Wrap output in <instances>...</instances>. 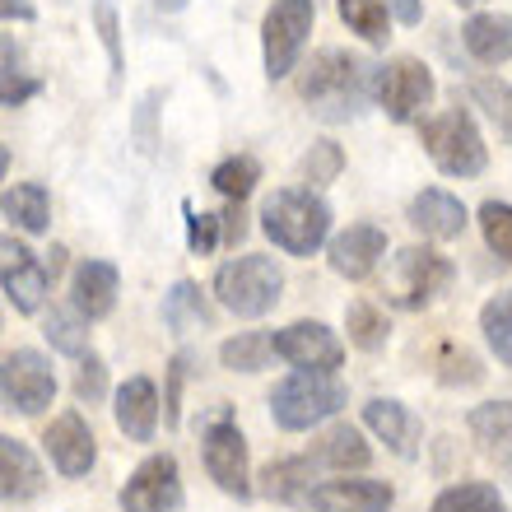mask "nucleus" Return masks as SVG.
<instances>
[{
  "instance_id": "1",
  "label": "nucleus",
  "mask_w": 512,
  "mask_h": 512,
  "mask_svg": "<svg viewBox=\"0 0 512 512\" xmlns=\"http://www.w3.org/2000/svg\"><path fill=\"white\" fill-rule=\"evenodd\" d=\"M378 66H368L364 56L354 52H340V47H326V52L312 56L308 75L298 84V94L308 103L312 117L340 126V122H354L368 103H378Z\"/></svg>"
},
{
  "instance_id": "2",
  "label": "nucleus",
  "mask_w": 512,
  "mask_h": 512,
  "mask_svg": "<svg viewBox=\"0 0 512 512\" xmlns=\"http://www.w3.org/2000/svg\"><path fill=\"white\" fill-rule=\"evenodd\" d=\"M261 229L284 256H312L331 238V205L312 187H280L261 205Z\"/></svg>"
},
{
  "instance_id": "3",
  "label": "nucleus",
  "mask_w": 512,
  "mask_h": 512,
  "mask_svg": "<svg viewBox=\"0 0 512 512\" xmlns=\"http://www.w3.org/2000/svg\"><path fill=\"white\" fill-rule=\"evenodd\" d=\"M350 401V387L336 378V373H308V368H298L289 373L284 382H275L270 391V419H275V429L284 433H308L326 419H336Z\"/></svg>"
},
{
  "instance_id": "4",
  "label": "nucleus",
  "mask_w": 512,
  "mask_h": 512,
  "mask_svg": "<svg viewBox=\"0 0 512 512\" xmlns=\"http://www.w3.org/2000/svg\"><path fill=\"white\" fill-rule=\"evenodd\" d=\"M457 280V270L447 261L438 247L429 243H415V247H401V252L387 261V275H382V294H387L391 308L401 312H419L429 308L433 298H443Z\"/></svg>"
},
{
  "instance_id": "5",
  "label": "nucleus",
  "mask_w": 512,
  "mask_h": 512,
  "mask_svg": "<svg viewBox=\"0 0 512 512\" xmlns=\"http://www.w3.org/2000/svg\"><path fill=\"white\" fill-rule=\"evenodd\" d=\"M215 298L233 317H266L284 298V270L275 266V256H233L215 270Z\"/></svg>"
},
{
  "instance_id": "6",
  "label": "nucleus",
  "mask_w": 512,
  "mask_h": 512,
  "mask_svg": "<svg viewBox=\"0 0 512 512\" xmlns=\"http://www.w3.org/2000/svg\"><path fill=\"white\" fill-rule=\"evenodd\" d=\"M419 145L447 177H480L489 168L485 135L466 108H447L419 126Z\"/></svg>"
},
{
  "instance_id": "7",
  "label": "nucleus",
  "mask_w": 512,
  "mask_h": 512,
  "mask_svg": "<svg viewBox=\"0 0 512 512\" xmlns=\"http://www.w3.org/2000/svg\"><path fill=\"white\" fill-rule=\"evenodd\" d=\"M201 461H205V475L215 480L229 499H252V461H247V438L238 429L229 405L210 410L201 429Z\"/></svg>"
},
{
  "instance_id": "8",
  "label": "nucleus",
  "mask_w": 512,
  "mask_h": 512,
  "mask_svg": "<svg viewBox=\"0 0 512 512\" xmlns=\"http://www.w3.org/2000/svg\"><path fill=\"white\" fill-rule=\"evenodd\" d=\"M312 24H317V0H270L266 19H261V61H266L270 84L298 66Z\"/></svg>"
},
{
  "instance_id": "9",
  "label": "nucleus",
  "mask_w": 512,
  "mask_h": 512,
  "mask_svg": "<svg viewBox=\"0 0 512 512\" xmlns=\"http://www.w3.org/2000/svg\"><path fill=\"white\" fill-rule=\"evenodd\" d=\"M378 108L387 112L396 126L419 122V112L433 103L438 84H433V70L419 61V56H391L387 66H378Z\"/></svg>"
},
{
  "instance_id": "10",
  "label": "nucleus",
  "mask_w": 512,
  "mask_h": 512,
  "mask_svg": "<svg viewBox=\"0 0 512 512\" xmlns=\"http://www.w3.org/2000/svg\"><path fill=\"white\" fill-rule=\"evenodd\" d=\"M56 396V373L52 359L38 350H10L5 364H0V401L5 410H19V415H42Z\"/></svg>"
},
{
  "instance_id": "11",
  "label": "nucleus",
  "mask_w": 512,
  "mask_h": 512,
  "mask_svg": "<svg viewBox=\"0 0 512 512\" xmlns=\"http://www.w3.org/2000/svg\"><path fill=\"white\" fill-rule=\"evenodd\" d=\"M182 499V466L173 452H149L117 494L122 512H177Z\"/></svg>"
},
{
  "instance_id": "12",
  "label": "nucleus",
  "mask_w": 512,
  "mask_h": 512,
  "mask_svg": "<svg viewBox=\"0 0 512 512\" xmlns=\"http://www.w3.org/2000/svg\"><path fill=\"white\" fill-rule=\"evenodd\" d=\"M275 359L308 373H336L345 364V340L326 322H289L275 331Z\"/></svg>"
},
{
  "instance_id": "13",
  "label": "nucleus",
  "mask_w": 512,
  "mask_h": 512,
  "mask_svg": "<svg viewBox=\"0 0 512 512\" xmlns=\"http://www.w3.org/2000/svg\"><path fill=\"white\" fill-rule=\"evenodd\" d=\"M0 256H5V261H0V284H5L10 308L24 312V317L42 312L47 289H52V270H47V261H42L38 252H28L24 243H14V238L0 243Z\"/></svg>"
},
{
  "instance_id": "14",
  "label": "nucleus",
  "mask_w": 512,
  "mask_h": 512,
  "mask_svg": "<svg viewBox=\"0 0 512 512\" xmlns=\"http://www.w3.org/2000/svg\"><path fill=\"white\" fill-rule=\"evenodd\" d=\"M42 447H47L52 466L66 475V480L89 475L94 471V461H98V438H94V429H89V419H84L80 410L56 415L52 424H47V433H42Z\"/></svg>"
},
{
  "instance_id": "15",
  "label": "nucleus",
  "mask_w": 512,
  "mask_h": 512,
  "mask_svg": "<svg viewBox=\"0 0 512 512\" xmlns=\"http://www.w3.org/2000/svg\"><path fill=\"white\" fill-rule=\"evenodd\" d=\"M326 256H331V270L340 280H368L387 261V233L378 224H350L345 233L331 238Z\"/></svg>"
},
{
  "instance_id": "16",
  "label": "nucleus",
  "mask_w": 512,
  "mask_h": 512,
  "mask_svg": "<svg viewBox=\"0 0 512 512\" xmlns=\"http://www.w3.org/2000/svg\"><path fill=\"white\" fill-rule=\"evenodd\" d=\"M396 489L387 480H364V475H345V480H326L312 489V512H391Z\"/></svg>"
},
{
  "instance_id": "17",
  "label": "nucleus",
  "mask_w": 512,
  "mask_h": 512,
  "mask_svg": "<svg viewBox=\"0 0 512 512\" xmlns=\"http://www.w3.org/2000/svg\"><path fill=\"white\" fill-rule=\"evenodd\" d=\"M405 219H410V229L424 233V238H433V243H452V238H461L466 224H471L466 205H461L452 191H443V187L419 191L415 201H410V210H405Z\"/></svg>"
},
{
  "instance_id": "18",
  "label": "nucleus",
  "mask_w": 512,
  "mask_h": 512,
  "mask_svg": "<svg viewBox=\"0 0 512 512\" xmlns=\"http://www.w3.org/2000/svg\"><path fill=\"white\" fill-rule=\"evenodd\" d=\"M117 294H122V275H117V266H112V261L89 256V261H80V266H75V280H70V303H75V312H80L84 322H103V317L117 308Z\"/></svg>"
},
{
  "instance_id": "19",
  "label": "nucleus",
  "mask_w": 512,
  "mask_h": 512,
  "mask_svg": "<svg viewBox=\"0 0 512 512\" xmlns=\"http://www.w3.org/2000/svg\"><path fill=\"white\" fill-rule=\"evenodd\" d=\"M112 419L131 443H154V433H159V387L149 378H126L112 396Z\"/></svg>"
},
{
  "instance_id": "20",
  "label": "nucleus",
  "mask_w": 512,
  "mask_h": 512,
  "mask_svg": "<svg viewBox=\"0 0 512 512\" xmlns=\"http://www.w3.org/2000/svg\"><path fill=\"white\" fill-rule=\"evenodd\" d=\"M364 424H368V433L378 438V443H387L396 457H415L419 452V419L410 415V405H401V401H391V396H373V401L364 405Z\"/></svg>"
},
{
  "instance_id": "21",
  "label": "nucleus",
  "mask_w": 512,
  "mask_h": 512,
  "mask_svg": "<svg viewBox=\"0 0 512 512\" xmlns=\"http://www.w3.org/2000/svg\"><path fill=\"white\" fill-rule=\"evenodd\" d=\"M47 475H42V461L33 457V447L19 443V438H0V499L5 503H28L38 499Z\"/></svg>"
},
{
  "instance_id": "22",
  "label": "nucleus",
  "mask_w": 512,
  "mask_h": 512,
  "mask_svg": "<svg viewBox=\"0 0 512 512\" xmlns=\"http://www.w3.org/2000/svg\"><path fill=\"white\" fill-rule=\"evenodd\" d=\"M308 461L317 471L350 475V471H364L368 461H373V447L364 443V433L354 429V424H331V429L308 447Z\"/></svg>"
},
{
  "instance_id": "23",
  "label": "nucleus",
  "mask_w": 512,
  "mask_h": 512,
  "mask_svg": "<svg viewBox=\"0 0 512 512\" xmlns=\"http://www.w3.org/2000/svg\"><path fill=\"white\" fill-rule=\"evenodd\" d=\"M461 42H466V52L480 66H503V61H512V14H499V10L471 14L461 24Z\"/></svg>"
},
{
  "instance_id": "24",
  "label": "nucleus",
  "mask_w": 512,
  "mask_h": 512,
  "mask_svg": "<svg viewBox=\"0 0 512 512\" xmlns=\"http://www.w3.org/2000/svg\"><path fill=\"white\" fill-rule=\"evenodd\" d=\"M466 429H471L475 447L485 452L489 461L512 466V401H485L466 415Z\"/></svg>"
},
{
  "instance_id": "25",
  "label": "nucleus",
  "mask_w": 512,
  "mask_h": 512,
  "mask_svg": "<svg viewBox=\"0 0 512 512\" xmlns=\"http://www.w3.org/2000/svg\"><path fill=\"white\" fill-rule=\"evenodd\" d=\"M312 475H317V466L308 461V452H303V457H280L261 471V485L256 489H261L270 503H308L312 489H317Z\"/></svg>"
},
{
  "instance_id": "26",
  "label": "nucleus",
  "mask_w": 512,
  "mask_h": 512,
  "mask_svg": "<svg viewBox=\"0 0 512 512\" xmlns=\"http://www.w3.org/2000/svg\"><path fill=\"white\" fill-rule=\"evenodd\" d=\"M0 205H5V219H10L14 229H24V233L52 229V196H47L42 182H14Z\"/></svg>"
},
{
  "instance_id": "27",
  "label": "nucleus",
  "mask_w": 512,
  "mask_h": 512,
  "mask_svg": "<svg viewBox=\"0 0 512 512\" xmlns=\"http://www.w3.org/2000/svg\"><path fill=\"white\" fill-rule=\"evenodd\" d=\"M163 326L173 331V336H191V331H201L210 326V303H205L201 284L191 280H177L168 294H163Z\"/></svg>"
},
{
  "instance_id": "28",
  "label": "nucleus",
  "mask_w": 512,
  "mask_h": 512,
  "mask_svg": "<svg viewBox=\"0 0 512 512\" xmlns=\"http://www.w3.org/2000/svg\"><path fill=\"white\" fill-rule=\"evenodd\" d=\"M270 359H275V336L266 331H238L219 345V364L229 373H261L270 368Z\"/></svg>"
},
{
  "instance_id": "29",
  "label": "nucleus",
  "mask_w": 512,
  "mask_h": 512,
  "mask_svg": "<svg viewBox=\"0 0 512 512\" xmlns=\"http://www.w3.org/2000/svg\"><path fill=\"white\" fill-rule=\"evenodd\" d=\"M429 512H512V508L499 489L485 485V480H461V485H447L433 499Z\"/></svg>"
},
{
  "instance_id": "30",
  "label": "nucleus",
  "mask_w": 512,
  "mask_h": 512,
  "mask_svg": "<svg viewBox=\"0 0 512 512\" xmlns=\"http://www.w3.org/2000/svg\"><path fill=\"white\" fill-rule=\"evenodd\" d=\"M340 19L350 24V33H359L364 42L382 47L391 38V5L387 0H336Z\"/></svg>"
},
{
  "instance_id": "31",
  "label": "nucleus",
  "mask_w": 512,
  "mask_h": 512,
  "mask_svg": "<svg viewBox=\"0 0 512 512\" xmlns=\"http://www.w3.org/2000/svg\"><path fill=\"white\" fill-rule=\"evenodd\" d=\"M480 331H485L489 354H494L503 368H512V289L494 294L485 308H480Z\"/></svg>"
},
{
  "instance_id": "32",
  "label": "nucleus",
  "mask_w": 512,
  "mask_h": 512,
  "mask_svg": "<svg viewBox=\"0 0 512 512\" xmlns=\"http://www.w3.org/2000/svg\"><path fill=\"white\" fill-rule=\"evenodd\" d=\"M42 336L56 354H70V359H84L89 354V322H84L75 308H52L47 322H42Z\"/></svg>"
},
{
  "instance_id": "33",
  "label": "nucleus",
  "mask_w": 512,
  "mask_h": 512,
  "mask_svg": "<svg viewBox=\"0 0 512 512\" xmlns=\"http://www.w3.org/2000/svg\"><path fill=\"white\" fill-rule=\"evenodd\" d=\"M261 182V163L252 154H229L224 163H215V173H210V187L224 196V201H247Z\"/></svg>"
},
{
  "instance_id": "34",
  "label": "nucleus",
  "mask_w": 512,
  "mask_h": 512,
  "mask_svg": "<svg viewBox=\"0 0 512 512\" xmlns=\"http://www.w3.org/2000/svg\"><path fill=\"white\" fill-rule=\"evenodd\" d=\"M345 331H350V345H354V350H364V354L382 350V345H387V336H391L387 312L373 308V303H364V298L345 308Z\"/></svg>"
},
{
  "instance_id": "35",
  "label": "nucleus",
  "mask_w": 512,
  "mask_h": 512,
  "mask_svg": "<svg viewBox=\"0 0 512 512\" xmlns=\"http://www.w3.org/2000/svg\"><path fill=\"white\" fill-rule=\"evenodd\" d=\"M42 94V80L38 75H28V70H19V47H14V38L5 33V70H0V103L5 108H24L28 98Z\"/></svg>"
},
{
  "instance_id": "36",
  "label": "nucleus",
  "mask_w": 512,
  "mask_h": 512,
  "mask_svg": "<svg viewBox=\"0 0 512 512\" xmlns=\"http://www.w3.org/2000/svg\"><path fill=\"white\" fill-rule=\"evenodd\" d=\"M475 219H480V233H485V247L499 256V261L512 266V205L508 201H485L480 210H475Z\"/></svg>"
},
{
  "instance_id": "37",
  "label": "nucleus",
  "mask_w": 512,
  "mask_h": 512,
  "mask_svg": "<svg viewBox=\"0 0 512 512\" xmlns=\"http://www.w3.org/2000/svg\"><path fill=\"white\" fill-rule=\"evenodd\" d=\"M340 168H345V154H340L336 140H317V145L303 154V163H298V173H303L308 187H326V182H336Z\"/></svg>"
},
{
  "instance_id": "38",
  "label": "nucleus",
  "mask_w": 512,
  "mask_h": 512,
  "mask_svg": "<svg viewBox=\"0 0 512 512\" xmlns=\"http://www.w3.org/2000/svg\"><path fill=\"white\" fill-rule=\"evenodd\" d=\"M182 215H187V247L196 256H210L219 243H224V224H219V215H205V210H196L191 201H182Z\"/></svg>"
},
{
  "instance_id": "39",
  "label": "nucleus",
  "mask_w": 512,
  "mask_h": 512,
  "mask_svg": "<svg viewBox=\"0 0 512 512\" xmlns=\"http://www.w3.org/2000/svg\"><path fill=\"white\" fill-rule=\"evenodd\" d=\"M438 382H443V387H480V382H485V368H480V359H475L471 350H443V359H438Z\"/></svg>"
},
{
  "instance_id": "40",
  "label": "nucleus",
  "mask_w": 512,
  "mask_h": 512,
  "mask_svg": "<svg viewBox=\"0 0 512 512\" xmlns=\"http://www.w3.org/2000/svg\"><path fill=\"white\" fill-rule=\"evenodd\" d=\"M94 24H98V38L108 47V66H112V84L122 80V24H117V10H112V0H94Z\"/></svg>"
},
{
  "instance_id": "41",
  "label": "nucleus",
  "mask_w": 512,
  "mask_h": 512,
  "mask_svg": "<svg viewBox=\"0 0 512 512\" xmlns=\"http://www.w3.org/2000/svg\"><path fill=\"white\" fill-rule=\"evenodd\" d=\"M75 396H80L84 405H98L103 396H108V364H103L94 350L75 364Z\"/></svg>"
},
{
  "instance_id": "42",
  "label": "nucleus",
  "mask_w": 512,
  "mask_h": 512,
  "mask_svg": "<svg viewBox=\"0 0 512 512\" xmlns=\"http://www.w3.org/2000/svg\"><path fill=\"white\" fill-rule=\"evenodd\" d=\"M471 94L480 98V103H485L489 117L499 122V131L512 140V89H508V84H499V80H475V84H471Z\"/></svg>"
},
{
  "instance_id": "43",
  "label": "nucleus",
  "mask_w": 512,
  "mask_h": 512,
  "mask_svg": "<svg viewBox=\"0 0 512 512\" xmlns=\"http://www.w3.org/2000/svg\"><path fill=\"white\" fill-rule=\"evenodd\" d=\"M163 94L154 89V94H145V103L135 108V140H140V149L145 154H154V145H159V135H154V112H159Z\"/></svg>"
},
{
  "instance_id": "44",
  "label": "nucleus",
  "mask_w": 512,
  "mask_h": 512,
  "mask_svg": "<svg viewBox=\"0 0 512 512\" xmlns=\"http://www.w3.org/2000/svg\"><path fill=\"white\" fill-rule=\"evenodd\" d=\"M187 373H191V350H182L173 359V368H168V396H163V419H168V424H177V396H182Z\"/></svg>"
},
{
  "instance_id": "45",
  "label": "nucleus",
  "mask_w": 512,
  "mask_h": 512,
  "mask_svg": "<svg viewBox=\"0 0 512 512\" xmlns=\"http://www.w3.org/2000/svg\"><path fill=\"white\" fill-rule=\"evenodd\" d=\"M219 224H224V243L238 247L247 233V215H243V201H229L224 205V215H219Z\"/></svg>"
},
{
  "instance_id": "46",
  "label": "nucleus",
  "mask_w": 512,
  "mask_h": 512,
  "mask_svg": "<svg viewBox=\"0 0 512 512\" xmlns=\"http://www.w3.org/2000/svg\"><path fill=\"white\" fill-rule=\"evenodd\" d=\"M387 5H391V14H396L405 28H415L419 19H424V0H387Z\"/></svg>"
},
{
  "instance_id": "47",
  "label": "nucleus",
  "mask_w": 512,
  "mask_h": 512,
  "mask_svg": "<svg viewBox=\"0 0 512 512\" xmlns=\"http://www.w3.org/2000/svg\"><path fill=\"white\" fill-rule=\"evenodd\" d=\"M0 14H5V24H14V19H19V24H33V19H38V10H33L28 0H0Z\"/></svg>"
},
{
  "instance_id": "48",
  "label": "nucleus",
  "mask_w": 512,
  "mask_h": 512,
  "mask_svg": "<svg viewBox=\"0 0 512 512\" xmlns=\"http://www.w3.org/2000/svg\"><path fill=\"white\" fill-rule=\"evenodd\" d=\"M61 266H66V247H52V252H47V270H52V280L61 275Z\"/></svg>"
},
{
  "instance_id": "49",
  "label": "nucleus",
  "mask_w": 512,
  "mask_h": 512,
  "mask_svg": "<svg viewBox=\"0 0 512 512\" xmlns=\"http://www.w3.org/2000/svg\"><path fill=\"white\" fill-rule=\"evenodd\" d=\"M191 0H154V10H163V14H177V10H187Z\"/></svg>"
},
{
  "instance_id": "50",
  "label": "nucleus",
  "mask_w": 512,
  "mask_h": 512,
  "mask_svg": "<svg viewBox=\"0 0 512 512\" xmlns=\"http://www.w3.org/2000/svg\"><path fill=\"white\" fill-rule=\"evenodd\" d=\"M457 5H461V10H475V5H480V0H457Z\"/></svg>"
}]
</instances>
